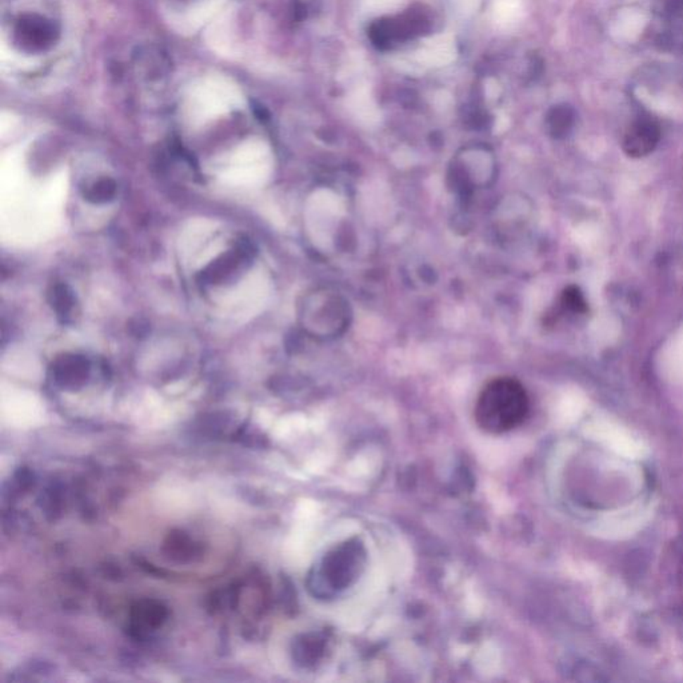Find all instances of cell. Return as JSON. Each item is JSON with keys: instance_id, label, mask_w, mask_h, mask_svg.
<instances>
[{"instance_id": "obj_2", "label": "cell", "mask_w": 683, "mask_h": 683, "mask_svg": "<svg viewBox=\"0 0 683 683\" xmlns=\"http://www.w3.org/2000/svg\"><path fill=\"white\" fill-rule=\"evenodd\" d=\"M301 317L303 327L314 338L335 339L349 329L351 310L342 294L322 287L306 296Z\"/></svg>"}, {"instance_id": "obj_1", "label": "cell", "mask_w": 683, "mask_h": 683, "mask_svg": "<svg viewBox=\"0 0 683 683\" xmlns=\"http://www.w3.org/2000/svg\"><path fill=\"white\" fill-rule=\"evenodd\" d=\"M529 395L519 380L499 377L490 380L480 392L474 417L489 434H503L514 430L529 414Z\"/></svg>"}, {"instance_id": "obj_9", "label": "cell", "mask_w": 683, "mask_h": 683, "mask_svg": "<svg viewBox=\"0 0 683 683\" xmlns=\"http://www.w3.org/2000/svg\"><path fill=\"white\" fill-rule=\"evenodd\" d=\"M522 13V6L519 0H495L494 3V18L499 25H513L519 20Z\"/></svg>"}, {"instance_id": "obj_14", "label": "cell", "mask_w": 683, "mask_h": 683, "mask_svg": "<svg viewBox=\"0 0 683 683\" xmlns=\"http://www.w3.org/2000/svg\"><path fill=\"white\" fill-rule=\"evenodd\" d=\"M405 0H363L367 11L370 13H389L396 8Z\"/></svg>"}, {"instance_id": "obj_6", "label": "cell", "mask_w": 683, "mask_h": 683, "mask_svg": "<svg viewBox=\"0 0 683 683\" xmlns=\"http://www.w3.org/2000/svg\"><path fill=\"white\" fill-rule=\"evenodd\" d=\"M54 380L63 389L75 390L82 387L89 375L87 359L77 355H65L52 367Z\"/></svg>"}, {"instance_id": "obj_10", "label": "cell", "mask_w": 683, "mask_h": 683, "mask_svg": "<svg viewBox=\"0 0 683 683\" xmlns=\"http://www.w3.org/2000/svg\"><path fill=\"white\" fill-rule=\"evenodd\" d=\"M51 303L59 317H68L74 308V295L65 284H56L51 294Z\"/></svg>"}, {"instance_id": "obj_8", "label": "cell", "mask_w": 683, "mask_h": 683, "mask_svg": "<svg viewBox=\"0 0 683 683\" xmlns=\"http://www.w3.org/2000/svg\"><path fill=\"white\" fill-rule=\"evenodd\" d=\"M167 617L165 608L153 601H144L138 603L132 610V622L138 632H146L150 629H156L162 625V622Z\"/></svg>"}, {"instance_id": "obj_4", "label": "cell", "mask_w": 683, "mask_h": 683, "mask_svg": "<svg viewBox=\"0 0 683 683\" xmlns=\"http://www.w3.org/2000/svg\"><path fill=\"white\" fill-rule=\"evenodd\" d=\"M187 91L189 106L192 111L199 113L226 111L241 101V89L226 76H204L192 83Z\"/></svg>"}, {"instance_id": "obj_5", "label": "cell", "mask_w": 683, "mask_h": 683, "mask_svg": "<svg viewBox=\"0 0 683 683\" xmlns=\"http://www.w3.org/2000/svg\"><path fill=\"white\" fill-rule=\"evenodd\" d=\"M658 140V126L650 120H639L626 132L623 150L632 158H641L653 151L657 147Z\"/></svg>"}, {"instance_id": "obj_12", "label": "cell", "mask_w": 683, "mask_h": 683, "mask_svg": "<svg viewBox=\"0 0 683 683\" xmlns=\"http://www.w3.org/2000/svg\"><path fill=\"white\" fill-rule=\"evenodd\" d=\"M116 192V184L111 179H101L94 183L89 190L86 191V199L92 203H104L111 201Z\"/></svg>"}, {"instance_id": "obj_7", "label": "cell", "mask_w": 683, "mask_h": 683, "mask_svg": "<svg viewBox=\"0 0 683 683\" xmlns=\"http://www.w3.org/2000/svg\"><path fill=\"white\" fill-rule=\"evenodd\" d=\"M456 40L451 35H438L429 39L418 50L419 63L427 67H443L456 61Z\"/></svg>"}, {"instance_id": "obj_13", "label": "cell", "mask_w": 683, "mask_h": 683, "mask_svg": "<svg viewBox=\"0 0 683 683\" xmlns=\"http://www.w3.org/2000/svg\"><path fill=\"white\" fill-rule=\"evenodd\" d=\"M170 547V554L173 558H179L180 560L186 557L191 558L195 553L194 551V544L190 539L182 534H177L171 538V542L167 544Z\"/></svg>"}, {"instance_id": "obj_3", "label": "cell", "mask_w": 683, "mask_h": 683, "mask_svg": "<svg viewBox=\"0 0 683 683\" xmlns=\"http://www.w3.org/2000/svg\"><path fill=\"white\" fill-rule=\"evenodd\" d=\"M365 563V551L358 542H346L322 559L310 577V589L318 596H329L349 587Z\"/></svg>"}, {"instance_id": "obj_11", "label": "cell", "mask_w": 683, "mask_h": 683, "mask_svg": "<svg viewBox=\"0 0 683 683\" xmlns=\"http://www.w3.org/2000/svg\"><path fill=\"white\" fill-rule=\"evenodd\" d=\"M560 306H562V310L574 314H584L587 313V308H589L582 292L575 286H569L565 292H562Z\"/></svg>"}]
</instances>
